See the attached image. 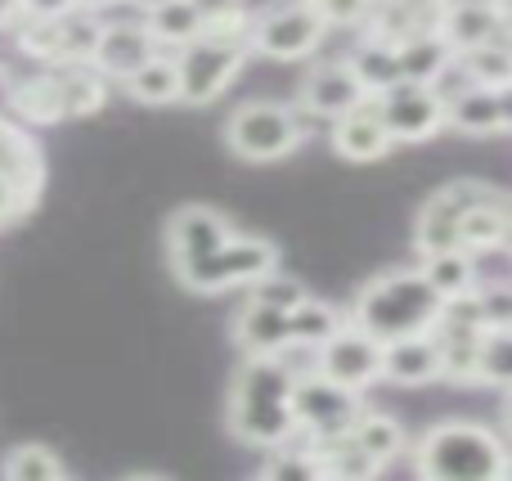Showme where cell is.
<instances>
[{
  "instance_id": "6da1fadb",
  "label": "cell",
  "mask_w": 512,
  "mask_h": 481,
  "mask_svg": "<svg viewBox=\"0 0 512 481\" xmlns=\"http://www.w3.org/2000/svg\"><path fill=\"white\" fill-rule=\"evenodd\" d=\"M292 369L279 356H248L230 387V405H225V423L243 446L274 450L297 432L292 423Z\"/></svg>"
},
{
  "instance_id": "7a4b0ae2",
  "label": "cell",
  "mask_w": 512,
  "mask_h": 481,
  "mask_svg": "<svg viewBox=\"0 0 512 481\" xmlns=\"http://www.w3.org/2000/svg\"><path fill=\"white\" fill-rule=\"evenodd\" d=\"M436 315H441V293L423 279V270H387L360 288L351 324L387 342L405 333H427Z\"/></svg>"
},
{
  "instance_id": "3957f363",
  "label": "cell",
  "mask_w": 512,
  "mask_h": 481,
  "mask_svg": "<svg viewBox=\"0 0 512 481\" xmlns=\"http://www.w3.org/2000/svg\"><path fill=\"white\" fill-rule=\"evenodd\" d=\"M414 468L427 481H504L508 450L481 423H436L414 446Z\"/></svg>"
},
{
  "instance_id": "277c9868",
  "label": "cell",
  "mask_w": 512,
  "mask_h": 481,
  "mask_svg": "<svg viewBox=\"0 0 512 481\" xmlns=\"http://www.w3.org/2000/svg\"><path fill=\"white\" fill-rule=\"evenodd\" d=\"M248 18L230 14L207 23L194 41L180 45L176 54V77H180V99L185 104H212L248 63Z\"/></svg>"
},
{
  "instance_id": "5b68a950",
  "label": "cell",
  "mask_w": 512,
  "mask_h": 481,
  "mask_svg": "<svg viewBox=\"0 0 512 481\" xmlns=\"http://www.w3.org/2000/svg\"><path fill=\"white\" fill-rule=\"evenodd\" d=\"M225 144L243 162H279L288 153H297V144H306V126H301V113L292 104L252 99V104L230 113Z\"/></svg>"
},
{
  "instance_id": "8992f818",
  "label": "cell",
  "mask_w": 512,
  "mask_h": 481,
  "mask_svg": "<svg viewBox=\"0 0 512 481\" xmlns=\"http://www.w3.org/2000/svg\"><path fill=\"white\" fill-rule=\"evenodd\" d=\"M274 266H279V243L230 234L221 248L198 257L194 266H185L176 279L189 288V293H225V288L252 284V279H261L265 270H274Z\"/></svg>"
},
{
  "instance_id": "52a82bcc",
  "label": "cell",
  "mask_w": 512,
  "mask_h": 481,
  "mask_svg": "<svg viewBox=\"0 0 512 481\" xmlns=\"http://www.w3.org/2000/svg\"><path fill=\"white\" fill-rule=\"evenodd\" d=\"M360 410H364L360 392H351V387L315 374V369H306V374L292 378V423H297V432H306V437H333V432H346Z\"/></svg>"
},
{
  "instance_id": "ba28073f",
  "label": "cell",
  "mask_w": 512,
  "mask_h": 481,
  "mask_svg": "<svg viewBox=\"0 0 512 481\" xmlns=\"http://www.w3.org/2000/svg\"><path fill=\"white\" fill-rule=\"evenodd\" d=\"M369 99L378 108L382 126H387L391 144H423L445 126V104L423 81H391Z\"/></svg>"
},
{
  "instance_id": "9c48e42d",
  "label": "cell",
  "mask_w": 512,
  "mask_h": 481,
  "mask_svg": "<svg viewBox=\"0 0 512 481\" xmlns=\"http://www.w3.org/2000/svg\"><path fill=\"white\" fill-rule=\"evenodd\" d=\"M490 198H504V189L481 185V180H454V185L436 189L432 198L418 212V230L414 243L418 252H441V248H459V216L477 203H490Z\"/></svg>"
},
{
  "instance_id": "30bf717a",
  "label": "cell",
  "mask_w": 512,
  "mask_h": 481,
  "mask_svg": "<svg viewBox=\"0 0 512 481\" xmlns=\"http://www.w3.org/2000/svg\"><path fill=\"white\" fill-rule=\"evenodd\" d=\"M328 23L315 14L310 0H297V5H279L265 18L248 23V45L270 59H306L319 41H324Z\"/></svg>"
},
{
  "instance_id": "8fae6325",
  "label": "cell",
  "mask_w": 512,
  "mask_h": 481,
  "mask_svg": "<svg viewBox=\"0 0 512 481\" xmlns=\"http://www.w3.org/2000/svg\"><path fill=\"white\" fill-rule=\"evenodd\" d=\"M315 374L333 378L351 392H364L382 378V342L373 333L355 329V324H342L333 338H324L315 347Z\"/></svg>"
},
{
  "instance_id": "7c38bea8",
  "label": "cell",
  "mask_w": 512,
  "mask_h": 481,
  "mask_svg": "<svg viewBox=\"0 0 512 481\" xmlns=\"http://www.w3.org/2000/svg\"><path fill=\"white\" fill-rule=\"evenodd\" d=\"M230 234H234L230 216H221L216 207H203V203L180 207V212L171 216V225H167V252H171L176 275L185 266H194L198 257H207L212 248H221Z\"/></svg>"
},
{
  "instance_id": "4fadbf2b",
  "label": "cell",
  "mask_w": 512,
  "mask_h": 481,
  "mask_svg": "<svg viewBox=\"0 0 512 481\" xmlns=\"http://www.w3.org/2000/svg\"><path fill=\"white\" fill-rule=\"evenodd\" d=\"M436 36H441L454 54H463V50H472V45L504 41L508 18H499L486 0H445V5L436 9Z\"/></svg>"
},
{
  "instance_id": "5bb4252c",
  "label": "cell",
  "mask_w": 512,
  "mask_h": 481,
  "mask_svg": "<svg viewBox=\"0 0 512 481\" xmlns=\"http://www.w3.org/2000/svg\"><path fill=\"white\" fill-rule=\"evenodd\" d=\"M445 126L463 135H504L512 126L508 86H468L445 99Z\"/></svg>"
},
{
  "instance_id": "9a60e30c",
  "label": "cell",
  "mask_w": 512,
  "mask_h": 481,
  "mask_svg": "<svg viewBox=\"0 0 512 481\" xmlns=\"http://www.w3.org/2000/svg\"><path fill=\"white\" fill-rule=\"evenodd\" d=\"M382 378L396 387H423L441 378V351L432 333H405L382 342Z\"/></svg>"
},
{
  "instance_id": "2e32d148",
  "label": "cell",
  "mask_w": 512,
  "mask_h": 481,
  "mask_svg": "<svg viewBox=\"0 0 512 481\" xmlns=\"http://www.w3.org/2000/svg\"><path fill=\"white\" fill-rule=\"evenodd\" d=\"M364 86L355 81L351 63H319L310 68V77L301 81V108L315 117H342L355 104H364Z\"/></svg>"
},
{
  "instance_id": "e0dca14e",
  "label": "cell",
  "mask_w": 512,
  "mask_h": 481,
  "mask_svg": "<svg viewBox=\"0 0 512 481\" xmlns=\"http://www.w3.org/2000/svg\"><path fill=\"white\" fill-rule=\"evenodd\" d=\"M333 149H337V158H346V162H378V158H387L391 135H387V126H382L373 99L355 104L351 113L333 117Z\"/></svg>"
},
{
  "instance_id": "ac0fdd59",
  "label": "cell",
  "mask_w": 512,
  "mask_h": 481,
  "mask_svg": "<svg viewBox=\"0 0 512 481\" xmlns=\"http://www.w3.org/2000/svg\"><path fill=\"white\" fill-rule=\"evenodd\" d=\"M149 54H158V41L149 36V27H99L90 63L99 68V77H117L135 72Z\"/></svg>"
},
{
  "instance_id": "d6986e66",
  "label": "cell",
  "mask_w": 512,
  "mask_h": 481,
  "mask_svg": "<svg viewBox=\"0 0 512 481\" xmlns=\"http://www.w3.org/2000/svg\"><path fill=\"white\" fill-rule=\"evenodd\" d=\"M234 342L243 347V356H279L288 347V311L248 302L234 320Z\"/></svg>"
},
{
  "instance_id": "ffe728a7",
  "label": "cell",
  "mask_w": 512,
  "mask_h": 481,
  "mask_svg": "<svg viewBox=\"0 0 512 481\" xmlns=\"http://www.w3.org/2000/svg\"><path fill=\"white\" fill-rule=\"evenodd\" d=\"M508 198H490V203H477L459 216V248L472 252V257H486V252H504L508 243Z\"/></svg>"
},
{
  "instance_id": "44dd1931",
  "label": "cell",
  "mask_w": 512,
  "mask_h": 481,
  "mask_svg": "<svg viewBox=\"0 0 512 481\" xmlns=\"http://www.w3.org/2000/svg\"><path fill=\"white\" fill-rule=\"evenodd\" d=\"M122 86H126V95H131L135 104H176L180 99L176 59H167V54H149L135 72H126Z\"/></svg>"
},
{
  "instance_id": "7402d4cb",
  "label": "cell",
  "mask_w": 512,
  "mask_h": 481,
  "mask_svg": "<svg viewBox=\"0 0 512 481\" xmlns=\"http://www.w3.org/2000/svg\"><path fill=\"white\" fill-rule=\"evenodd\" d=\"M346 432H351L355 446H360L364 455L378 459L382 468H387L396 455H405V446H409V441H405V428H400L391 414H378V410H360V414H355V423H351Z\"/></svg>"
},
{
  "instance_id": "603a6c76",
  "label": "cell",
  "mask_w": 512,
  "mask_h": 481,
  "mask_svg": "<svg viewBox=\"0 0 512 481\" xmlns=\"http://www.w3.org/2000/svg\"><path fill=\"white\" fill-rule=\"evenodd\" d=\"M144 27H149V36L158 45H185L203 32L207 18L194 9V0H153Z\"/></svg>"
},
{
  "instance_id": "cb8c5ba5",
  "label": "cell",
  "mask_w": 512,
  "mask_h": 481,
  "mask_svg": "<svg viewBox=\"0 0 512 481\" xmlns=\"http://www.w3.org/2000/svg\"><path fill=\"white\" fill-rule=\"evenodd\" d=\"M450 45L436 36V27L432 32H418V36H405V41H396V72H400V81H432L436 72L445 68V59H450Z\"/></svg>"
},
{
  "instance_id": "d4e9b609",
  "label": "cell",
  "mask_w": 512,
  "mask_h": 481,
  "mask_svg": "<svg viewBox=\"0 0 512 481\" xmlns=\"http://www.w3.org/2000/svg\"><path fill=\"white\" fill-rule=\"evenodd\" d=\"M512 324H486L477 338V360H472V383L508 387L512 383Z\"/></svg>"
},
{
  "instance_id": "484cf974",
  "label": "cell",
  "mask_w": 512,
  "mask_h": 481,
  "mask_svg": "<svg viewBox=\"0 0 512 481\" xmlns=\"http://www.w3.org/2000/svg\"><path fill=\"white\" fill-rule=\"evenodd\" d=\"M423 279L436 288L441 297H454V293H468L477 284V257L463 248H441V252H427L423 257Z\"/></svg>"
},
{
  "instance_id": "4316f807",
  "label": "cell",
  "mask_w": 512,
  "mask_h": 481,
  "mask_svg": "<svg viewBox=\"0 0 512 481\" xmlns=\"http://www.w3.org/2000/svg\"><path fill=\"white\" fill-rule=\"evenodd\" d=\"M9 108H14L23 122H63L59 113V77L54 72H41V77H27L18 86H9Z\"/></svg>"
},
{
  "instance_id": "83f0119b",
  "label": "cell",
  "mask_w": 512,
  "mask_h": 481,
  "mask_svg": "<svg viewBox=\"0 0 512 481\" xmlns=\"http://www.w3.org/2000/svg\"><path fill=\"white\" fill-rule=\"evenodd\" d=\"M342 324H346V320L333 311V306L306 293V297H301V302L288 311V347H319V342L333 338Z\"/></svg>"
},
{
  "instance_id": "f1b7e54d",
  "label": "cell",
  "mask_w": 512,
  "mask_h": 481,
  "mask_svg": "<svg viewBox=\"0 0 512 481\" xmlns=\"http://www.w3.org/2000/svg\"><path fill=\"white\" fill-rule=\"evenodd\" d=\"M54 77H59V113H63V122H68V117H90V113L104 108L108 86H104L99 72H86L77 63V68L54 72Z\"/></svg>"
},
{
  "instance_id": "f546056e",
  "label": "cell",
  "mask_w": 512,
  "mask_h": 481,
  "mask_svg": "<svg viewBox=\"0 0 512 481\" xmlns=\"http://www.w3.org/2000/svg\"><path fill=\"white\" fill-rule=\"evenodd\" d=\"M261 473L270 481H315V477H324V468H319V455H315L306 432H292L283 446L270 450Z\"/></svg>"
},
{
  "instance_id": "4dcf8cb0",
  "label": "cell",
  "mask_w": 512,
  "mask_h": 481,
  "mask_svg": "<svg viewBox=\"0 0 512 481\" xmlns=\"http://www.w3.org/2000/svg\"><path fill=\"white\" fill-rule=\"evenodd\" d=\"M346 63H351L355 81L364 86V95H378L382 86L400 81V72H396V45H391V41H378V36H369V41H364Z\"/></svg>"
},
{
  "instance_id": "1f68e13d",
  "label": "cell",
  "mask_w": 512,
  "mask_h": 481,
  "mask_svg": "<svg viewBox=\"0 0 512 481\" xmlns=\"http://www.w3.org/2000/svg\"><path fill=\"white\" fill-rule=\"evenodd\" d=\"M454 59L463 63V72H468L477 86H508L512 81V50H508V36L504 41H486V45H472V50L454 54Z\"/></svg>"
},
{
  "instance_id": "d6a6232c",
  "label": "cell",
  "mask_w": 512,
  "mask_h": 481,
  "mask_svg": "<svg viewBox=\"0 0 512 481\" xmlns=\"http://www.w3.org/2000/svg\"><path fill=\"white\" fill-rule=\"evenodd\" d=\"M0 473L9 481H63L68 468H63V459L45 446H18L0 459Z\"/></svg>"
},
{
  "instance_id": "836d02e7",
  "label": "cell",
  "mask_w": 512,
  "mask_h": 481,
  "mask_svg": "<svg viewBox=\"0 0 512 481\" xmlns=\"http://www.w3.org/2000/svg\"><path fill=\"white\" fill-rule=\"evenodd\" d=\"M0 171L5 176H23L32 180V185H41V153H36V144L27 140L23 131H14L9 122H0Z\"/></svg>"
},
{
  "instance_id": "e575fe53",
  "label": "cell",
  "mask_w": 512,
  "mask_h": 481,
  "mask_svg": "<svg viewBox=\"0 0 512 481\" xmlns=\"http://www.w3.org/2000/svg\"><path fill=\"white\" fill-rule=\"evenodd\" d=\"M306 297V284L297 275H283L279 266L265 270L261 279H252V302H265V306H279V311H292V306Z\"/></svg>"
},
{
  "instance_id": "d590c367",
  "label": "cell",
  "mask_w": 512,
  "mask_h": 481,
  "mask_svg": "<svg viewBox=\"0 0 512 481\" xmlns=\"http://www.w3.org/2000/svg\"><path fill=\"white\" fill-rule=\"evenodd\" d=\"M36 189H41V185H32V180H23V176H5V171H0V225H9V221H18V216L32 212Z\"/></svg>"
},
{
  "instance_id": "8d00e7d4",
  "label": "cell",
  "mask_w": 512,
  "mask_h": 481,
  "mask_svg": "<svg viewBox=\"0 0 512 481\" xmlns=\"http://www.w3.org/2000/svg\"><path fill=\"white\" fill-rule=\"evenodd\" d=\"M310 5L328 27H351L369 18V0H310Z\"/></svg>"
},
{
  "instance_id": "74e56055",
  "label": "cell",
  "mask_w": 512,
  "mask_h": 481,
  "mask_svg": "<svg viewBox=\"0 0 512 481\" xmlns=\"http://www.w3.org/2000/svg\"><path fill=\"white\" fill-rule=\"evenodd\" d=\"M81 9V0H18V18H63Z\"/></svg>"
},
{
  "instance_id": "f35d334b",
  "label": "cell",
  "mask_w": 512,
  "mask_h": 481,
  "mask_svg": "<svg viewBox=\"0 0 512 481\" xmlns=\"http://www.w3.org/2000/svg\"><path fill=\"white\" fill-rule=\"evenodd\" d=\"M194 9L207 18V23H216V18H230V14H243V0H194Z\"/></svg>"
},
{
  "instance_id": "ab89813d",
  "label": "cell",
  "mask_w": 512,
  "mask_h": 481,
  "mask_svg": "<svg viewBox=\"0 0 512 481\" xmlns=\"http://www.w3.org/2000/svg\"><path fill=\"white\" fill-rule=\"evenodd\" d=\"M18 23V0H0V27Z\"/></svg>"
},
{
  "instance_id": "60d3db41",
  "label": "cell",
  "mask_w": 512,
  "mask_h": 481,
  "mask_svg": "<svg viewBox=\"0 0 512 481\" xmlns=\"http://www.w3.org/2000/svg\"><path fill=\"white\" fill-rule=\"evenodd\" d=\"M486 5H490V9H495V14H499V18H508V0H486Z\"/></svg>"
},
{
  "instance_id": "b9f144b4",
  "label": "cell",
  "mask_w": 512,
  "mask_h": 481,
  "mask_svg": "<svg viewBox=\"0 0 512 481\" xmlns=\"http://www.w3.org/2000/svg\"><path fill=\"white\" fill-rule=\"evenodd\" d=\"M9 104V81H5V72H0V108Z\"/></svg>"
},
{
  "instance_id": "7bdbcfd3",
  "label": "cell",
  "mask_w": 512,
  "mask_h": 481,
  "mask_svg": "<svg viewBox=\"0 0 512 481\" xmlns=\"http://www.w3.org/2000/svg\"><path fill=\"white\" fill-rule=\"evenodd\" d=\"M414 5H423V9H441L445 0H414Z\"/></svg>"
},
{
  "instance_id": "ee69618b",
  "label": "cell",
  "mask_w": 512,
  "mask_h": 481,
  "mask_svg": "<svg viewBox=\"0 0 512 481\" xmlns=\"http://www.w3.org/2000/svg\"><path fill=\"white\" fill-rule=\"evenodd\" d=\"M144 5H153V0H144Z\"/></svg>"
}]
</instances>
